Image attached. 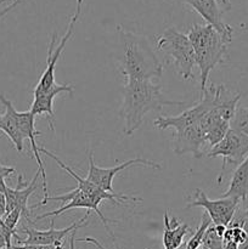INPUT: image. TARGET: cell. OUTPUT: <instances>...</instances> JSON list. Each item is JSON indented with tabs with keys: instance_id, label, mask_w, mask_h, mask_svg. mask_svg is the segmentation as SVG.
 I'll return each mask as SVG.
<instances>
[{
	"instance_id": "6da1fadb",
	"label": "cell",
	"mask_w": 248,
	"mask_h": 249,
	"mask_svg": "<svg viewBox=\"0 0 248 249\" xmlns=\"http://www.w3.org/2000/svg\"><path fill=\"white\" fill-rule=\"evenodd\" d=\"M122 102L119 116L123 118V134L131 136L143 123V118L151 111H158L165 106H181L184 101L169 100L163 95L159 84L152 80L125 79L122 90Z\"/></svg>"
},
{
	"instance_id": "7a4b0ae2",
	"label": "cell",
	"mask_w": 248,
	"mask_h": 249,
	"mask_svg": "<svg viewBox=\"0 0 248 249\" xmlns=\"http://www.w3.org/2000/svg\"><path fill=\"white\" fill-rule=\"evenodd\" d=\"M118 32V68L125 79L152 80L163 75V66L153 53L146 36L124 29Z\"/></svg>"
},
{
	"instance_id": "3957f363",
	"label": "cell",
	"mask_w": 248,
	"mask_h": 249,
	"mask_svg": "<svg viewBox=\"0 0 248 249\" xmlns=\"http://www.w3.org/2000/svg\"><path fill=\"white\" fill-rule=\"evenodd\" d=\"M191 41L196 56V63L201 74V94L206 91L212 71L224 61L231 43L209 24H194L186 34Z\"/></svg>"
},
{
	"instance_id": "277c9868",
	"label": "cell",
	"mask_w": 248,
	"mask_h": 249,
	"mask_svg": "<svg viewBox=\"0 0 248 249\" xmlns=\"http://www.w3.org/2000/svg\"><path fill=\"white\" fill-rule=\"evenodd\" d=\"M157 49L170 58L182 79H194V68L197 66L196 56L186 34L175 28H168L158 36Z\"/></svg>"
},
{
	"instance_id": "5b68a950",
	"label": "cell",
	"mask_w": 248,
	"mask_h": 249,
	"mask_svg": "<svg viewBox=\"0 0 248 249\" xmlns=\"http://www.w3.org/2000/svg\"><path fill=\"white\" fill-rule=\"evenodd\" d=\"M75 11L73 16L71 17L70 22H68L67 29H66L65 36L61 38L58 44L56 45V39H57V33H53L50 39V43L48 45V57H46V68L44 73L41 74L40 79H39L38 84H36L35 89H34V96L43 94V92L48 91L49 89L56 84L55 82V67L56 63L60 60L61 55H62L63 50H65L66 45L72 38L73 32H74L75 24H77L78 19H79L80 14H82V6H83V0H75Z\"/></svg>"
},
{
	"instance_id": "8992f818",
	"label": "cell",
	"mask_w": 248,
	"mask_h": 249,
	"mask_svg": "<svg viewBox=\"0 0 248 249\" xmlns=\"http://www.w3.org/2000/svg\"><path fill=\"white\" fill-rule=\"evenodd\" d=\"M216 107V95L214 84L211 85L209 89H206V91L202 92L201 101L194 106L192 108L186 109L181 114L177 117H158L153 124L156 128L159 130H165V129L173 128L177 131L182 130L192 124L197 123L199 119L203 118L207 113L213 111Z\"/></svg>"
},
{
	"instance_id": "52a82bcc",
	"label": "cell",
	"mask_w": 248,
	"mask_h": 249,
	"mask_svg": "<svg viewBox=\"0 0 248 249\" xmlns=\"http://www.w3.org/2000/svg\"><path fill=\"white\" fill-rule=\"evenodd\" d=\"M51 201L61 202V203H62V207H60V208L55 209V211H53V212H49V213H44V214H41V215H38L36 216V219H38V220L39 219H45V218H48V216H53V218L55 219V218H57V216L62 215L65 212L71 211V209L84 208V209H87L88 212H95V213L97 214V216L100 218V220L102 221L104 226L106 228L107 232H108L109 235H111V237L114 240V235L112 233V230L109 229V226H108V223L111 220H108L107 218H105L104 214H102L101 211L99 209V206H97L95 202H92L91 199L87 196V195L83 194V192L80 191L78 187L73 189L72 191L67 192V194L61 195V196L46 197V198H44L39 204H34V206L32 207V209L45 206L48 202H51Z\"/></svg>"
},
{
	"instance_id": "ba28073f",
	"label": "cell",
	"mask_w": 248,
	"mask_h": 249,
	"mask_svg": "<svg viewBox=\"0 0 248 249\" xmlns=\"http://www.w3.org/2000/svg\"><path fill=\"white\" fill-rule=\"evenodd\" d=\"M39 152L44 153L45 156L50 157L51 160H53L56 162V164L61 168V169L65 170L70 177H72L73 179L77 181L78 189L83 192V194L87 195L92 202L99 206L102 201H108L111 202L112 204H125L126 202H141V198L134 196H128V195L119 194V192H116V194H109V192H106L105 190H102L101 187H99L97 185L92 184L91 181H89L88 179H84V178L79 177L70 165H67L66 163H63L62 160L58 157H56L51 151L46 150L44 147H39Z\"/></svg>"
},
{
	"instance_id": "9c48e42d",
	"label": "cell",
	"mask_w": 248,
	"mask_h": 249,
	"mask_svg": "<svg viewBox=\"0 0 248 249\" xmlns=\"http://www.w3.org/2000/svg\"><path fill=\"white\" fill-rule=\"evenodd\" d=\"M206 156L208 158H223V169L218 180L220 181L226 165H240L248 156V136L230 128L223 140L213 146Z\"/></svg>"
},
{
	"instance_id": "30bf717a",
	"label": "cell",
	"mask_w": 248,
	"mask_h": 249,
	"mask_svg": "<svg viewBox=\"0 0 248 249\" xmlns=\"http://www.w3.org/2000/svg\"><path fill=\"white\" fill-rule=\"evenodd\" d=\"M130 167H148L153 168V169H162V164L157 162H153V160H145V158L136 157L133 160H125V162L121 163L119 165L112 168H100L95 164L94 156L92 152L89 153V172H88L87 179L89 181H91L92 184L97 185L99 187H101L102 190H105L106 192L109 194H116L113 190V179L118 173H121L122 170H125Z\"/></svg>"
},
{
	"instance_id": "8fae6325",
	"label": "cell",
	"mask_w": 248,
	"mask_h": 249,
	"mask_svg": "<svg viewBox=\"0 0 248 249\" xmlns=\"http://www.w3.org/2000/svg\"><path fill=\"white\" fill-rule=\"evenodd\" d=\"M240 202L237 199L221 197L219 199H209L207 195L202 190L196 189L195 191V199L187 203L186 208L191 207H202L206 209V213L211 218L213 225L229 226L235 215Z\"/></svg>"
},
{
	"instance_id": "7c38bea8",
	"label": "cell",
	"mask_w": 248,
	"mask_h": 249,
	"mask_svg": "<svg viewBox=\"0 0 248 249\" xmlns=\"http://www.w3.org/2000/svg\"><path fill=\"white\" fill-rule=\"evenodd\" d=\"M90 216V212H88L87 215L83 219H80L79 221H74V223L71 224L70 226L65 229H57L53 228V223H55V219L53 218V220L50 221V229L45 231L41 230H35L33 228H29V226L24 225L21 229V231L23 233H26L27 237L24 240H22L18 235L15 237V240L17 241L18 245H44V246H62V241L68 233H72L73 231L78 230V229L83 228V226L88 225V219Z\"/></svg>"
},
{
	"instance_id": "4fadbf2b",
	"label": "cell",
	"mask_w": 248,
	"mask_h": 249,
	"mask_svg": "<svg viewBox=\"0 0 248 249\" xmlns=\"http://www.w3.org/2000/svg\"><path fill=\"white\" fill-rule=\"evenodd\" d=\"M39 177H41V174L36 170L33 179L31 180L29 184H27L23 181V175L19 174L18 179H17L16 189L6 187V191L4 194L5 201H6V214L15 211V209H18V211H21L22 216L26 219L27 223H32L31 211L28 208V199L32 196V194L38 189Z\"/></svg>"
},
{
	"instance_id": "5bb4252c",
	"label": "cell",
	"mask_w": 248,
	"mask_h": 249,
	"mask_svg": "<svg viewBox=\"0 0 248 249\" xmlns=\"http://www.w3.org/2000/svg\"><path fill=\"white\" fill-rule=\"evenodd\" d=\"M199 121L175 133L174 152L177 155L181 156L186 155V153H191L196 158L203 157L204 153L201 151V147L207 142V130Z\"/></svg>"
},
{
	"instance_id": "9a60e30c",
	"label": "cell",
	"mask_w": 248,
	"mask_h": 249,
	"mask_svg": "<svg viewBox=\"0 0 248 249\" xmlns=\"http://www.w3.org/2000/svg\"><path fill=\"white\" fill-rule=\"evenodd\" d=\"M179 1L191 6V9L195 10L207 22V24L215 28L229 41L232 40L233 28L223 21V10L219 7L216 0H179Z\"/></svg>"
},
{
	"instance_id": "2e32d148",
	"label": "cell",
	"mask_w": 248,
	"mask_h": 249,
	"mask_svg": "<svg viewBox=\"0 0 248 249\" xmlns=\"http://www.w3.org/2000/svg\"><path fill=\"white\" fill-rule=\"evenodd\" d=\"M15 118H16L17 125H18V129L22 133V135H23V138L28 139L29 142H31L32 152H33L34 158H35L36 162H38V169L36 170L41 174V180H43L44 198H46V197H49L48 180H46V170L45 168H44V163L43 160H41L40 155H39V153H40L39 152V147L35 142L36 136L41 135L40 131H38L35 129V116H33L31 111H15Z\"/></svg>"
},
{
	"instance_id": "e0dca14e",
	"label": "cell",
	"mask_w": 248,
	"mask_h": 249,
	"mask_svg": "<svg viewBox=\"0 0 248 249\" xmlns=\"http://www.w3.org/2000/svg\"><path fill=\"white\" fill-rule=\"evenodd\" d=\"M66 92L70 96H73L74 94V87L73 84H57L56 83L51 89L48 91L43 92V94L34 96L33 102L29 111L32 112L33 116H43L46 114V121H48L49 128L51 131H55V126H53V118H55V112H53V100L57 95Z\"/></svg>"
},
{
	"instance_id": "ac0fdd59",
	"label": "cell",
	"mask_w": 248,
	"mask_h": 249,
	"mask_svg": "<svg viewBox=\"0 0 248 249\" xmlns=\"http://www.w3.org/2000/svg\"><path fill=\"white\" fill-rule=\"evenodd\" d=\"M0 102L5 107V113L1 117V128H0V130H2V133L11 140L17 152L21 153L23 151L24 138L21 131H19L16 118H15L16 108L14 107L12 102L9 99H6L5 95L2 94L0 95Z\"/></svg>"
},
{
	"instance_id": "d6986e66",
	"label": "cell",
	"mask_w": 248,
	"mask_h": 249,
	"mask_svg": "<svg viewBox=\"0 0 248 249\" xmlns=\"http://www.w3.org/2000/svg\"><path fill=\"white\" fill-rule=\"evenodd\" d=\"M216 95V107L215 111L218 112L219 117L223 121H226L230 123L232 121L235 112L237 109L238 101L241 99V94H235L230 91L225 85L223 84H214Z\"/></svg>"
},
{
	"instance_id": "ffe728a7",
	"label": "cell",
	"mask_w": 248,
	"mask_h": 249,
	"mask_svg": "<svg viewBox=\"0 0 248 249\" xmlns=\"http://www.w3.org/2000/svg\"><path fill=\"white\" fill-rule=\"evenodd\" d=\"M189 232V225L181 223L177 218H169L168 212L164 213V231L163 246L164 249H177L184 243V237Z\"/></svg>"
},
{
	"instance_id": "44dd1931",
	"label": "cell",
	"mask_w": 248,
	"mask_h": 249,
	"mask_svg": "<svg viewBox=\"0 0 248 249\" xmlns=\"http://www.w3.org/2000/svg\"><path fill=\"white\" fill-rule=\"evenodd\" d=\"M223 197L237 199L238 202H245L248 197V156L246 160L237 165V169L233 172L230 180V186L226 190Z\"/></svg>"
},
{
	"instance_id": "7402d4cb",
	"label": "cell",
	"mask_w": 248,
	"mask_h": 249,
	"mask_svg": "<svg viewBox=\"0 0 248 249\" xmlns=\"http://www.w3.org/2000/svg\"><path fill=\"white\" fill-rule=\"evenodd\" d=\"M229 129H230V123L226 121H223V119H219L208 130L206 136V141L213 147V146H215L216 143L223 140L224 136L229 131Z\"/></svg>"
},
{
	"instance_id": "603a6c76",
	"label": "cell",
	"mask_w": 248,
	"mask_h": 249,
	"mask_svg": "<svg viewBox=\"0 0 248 249\" xmlns=\"http://www.w3.org/2000/svg\"><path fill=\"white\" fill-rule=\"evenodd\" d=\"M212 225V220L209 218V215L207 213H204L202 215L201 224H199L198 229L196 230V232L194 233L191 238L186 242V249H198L202 245V240H203L204 232L207 231V229Z\"/></svg>"
},
{
	"instance_id": "cb8c5ba5",
	"label": "cell",
	"mask_w": 248,
	"mask_h": 249,
	"mask_svg": "<svg viewBox=\"0 0 248 249\" xmlns=\"http://www.w3.org/2000/svg\"><path fill=\"white\" fill-rule=\"evenodd\" d=\"M230 128L248 136V108L237 107L235 116L230 122Z\"/></svg>"
},
{
	"instance_id": "d4e9b609",
	"label": "cell",
	"mask_w": 248,
	"mask_h": 249,
	"mask_svg": "<svg viewBox=\"0 0 248 249\" xmlns=\"http://www.w3.org/2000/svg\"><path fill=\"white\" fill-rule=\"evenodd\" d=\"M202 246L207 249H223L224 240L215 230V226L211 225L207 231L204 232L203 240H202Z\"/></svg>"
},
{
	"instance_id": "484cf974",
	"label": "cell",
	"mask_w": 248,
	"mask_h": 249,
	"mask_svg": "<svg viewBox=\"0 0 248 249\" xmlns=\"http://www.w3.org/2000/svg\"><path fill=\"white\" fill-rule=\"evenodd\" d=\"M15 173V168L6 167V165L0 164V194L4 195L6 191V184H5V178L10 177Z\"/></svg>"
},
{
	"instance_id": "4316f807",
	"label": "cell",
	"mask_w": 248,
	"mask_h": 249,
	"mask_svg": "<svg viewBox=\"0 0 248 249\" xmlns=\"http://www.w3.org/2000/svg\"><path fill=\"white\" fill-rule=\"evenodd\" d=\"M62 246H44V245H19L12 246V249H60Z\"/></svg>"
},
{
	"instance_id": "83f0119b",
	"label": "cell",
	"mask_w": 248,
	"mask_h": 249,
	"mask_svg": "<svg viewBox=\"0 0 248 249\" xmlns=\"http://www.w3.org/2000/svg\"><path fill=\"white\" fill-rule=\"evenodd\" d=\"M23 1H24V0H14V1H12L11 4L7 5V6L5 7V9H2L1 11H0V18H2V17H4L5 15L9 14V12L11 11L12 9H15V7H16L17 5L21 4V2H23Z\"/></svg>"
},
{
	"instance_id": "f1b7e54d",
	"label": "cell",
	"mask_w": 248,
	"mask_h": 249,
	"mask_svg": "<svg viewBox=\"0 0 248 249\" xmlns=\"http://www.w3.org/2000/svg\"><path fill=\"white\" fill-rule=\"evenodd\" d=\"M79 242H85V243H89V245H92V246H95V247H96L97 249H106L104 247V246L101 245V243L99 242V241L96 240V238H94V237H85V238H79Z\"/></svg>"
},
{
	"instance_id": "f546056e",
	"label": "cell",
	"mask_w": 248,
	"mask_h": 249,
	"mask_svg": "<svg viewBox=\"0 0 248 249\" xmlns=\"http://www.w3.org/2000/svg\"><path fill=\"white\" fill-rule=\"evenodd\" d=\"M0 249H6V241H5V236L1 228H0Z\"/></svg>"
},
{
	"instance_id": "4dcf8cb0",
	"label": "cell",
	"mask_w": 248,
	"mask_h": 249,
	"mask_svg": "<svg viewBox=\"0 0 248 249\" xmlns=\"http://www.w3.org/2000/svg\"><path fill=\"white\" fill-rule=\"evenodd\" d=\"M223 249H238V245L235 242H225Z\"/></svg>"
},
{
	"instance_id": "1f68e13d",
	"label": "cell",
	"mask_w": 248,
	"mask_h": 249,
	"mask_svg": "<svg viewBox=\"0 0 248 249\" xmlns=\"http://www.w3.org/2000/svg\"><path fill=\"white\" fill-rule=\"evenodd\" d=\"M75 232H77V230H75V231H73V232H72V233H71V238H70V249H74Z\"/></svg>"
},
{
	"instance_id": "d6a6232c",
	"label": "cell",
	"mask_w": 248,
	"mask_h": 249,
	"mask_svg": "<svg viewBox=\"0 0 248 249\" xmlns=\"http://www.w3.org/2000/svg\"><path fill=\"white\" fill-rule=\"evenodd\" d=\"M219 1H221V2H223V4L228 5V6L230 7V4H229V0H219Z\"/></svg>"
},
{
	"instance_id": "836d02e7",
	"label": "cell",
	"mask_w": 248,
	"mask_h": 249,
	"mask_svg": "<svg viewBox=\"0 0 248 249\" xmlns=\"http://www.w3.org/2000/svg\"><path fill=\"white\" fill-rule=\"evenodd\" d=\"M177 249H186V243H182V245L180 246L179 248H177Z\"/></svg>"
},
{
	"instance_id": "e575fe53",
	"label": "cell",
	"mask_w": 248,
	"mask_h": 249,
	"mask_svg": "<svg viewBox=\"0 0 248 249\" xmlns=\"http://www.w3.org/2000/svg\"><path fill=\"white\" fill-rule=\"evenodd\" d=\"M7 1H10V0H0V5L4 4V2H7Z\"/></svg>"
},
{
	"instance_id": "d590c367",
	"label": "cell",
	"mask_w": 248,
	"mask_h": 249,
	"mask_svg": "<svg viewBox=\"0 0 248 249\" xmlns=\"http://www.w3.org/2000/svg\"><path fill=\"white\" fill-rule=\"evenodd\" d=\"M1 114H0V128H1Z\"/></svg>"
},
{
	"instance_id": "8d00e7d4",
	"label": "cell",
	"mask_w": 248,
	"mask_h": 249,
	"mask_svg": "<svg viewBox=\"0 0 248 249\" xmlns=\"http://www.w3.org/2000/svg\"><path fill=\"white\" fill-rule=\"evenodd\" d=\"M60 249H63V247H60Z\"/></svg>"
},
{
	"instance_id": "74e56055",
	"label": "cell",
	"mask_w": 248,
	"mask_h": 249,
	"mask_svg": "<svg viewBox=\"0 0 248 249\" xmlns=\"http://www.w3.org/2000/svg\"><path fill=\"white\" fill-rule=\"evenodd\" d=\"M202 249H207V248H204V247H203V248H202Z\"/></svg>"
}]
</instances>
